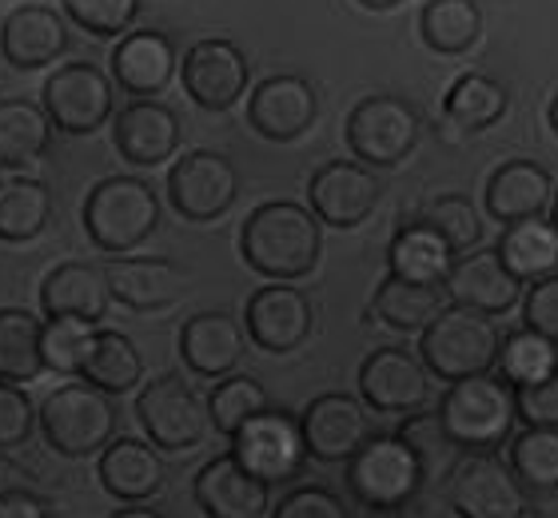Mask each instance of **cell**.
<instances>
[{
    "instance_id": "obj_1",
    "label": "cell",
    "mask_w": 558,
    "mask_h": 518,
    "mask_svg": "<svg viewBox=\"0 0 558 518\" xmlns=\"http://www.w3.org/2000/svg\"><path fill=\"white\" fill-rule=\"evenodd\" d=\"M240 255L256 276L295 284L312 276L324 255V224L295 200H268L244 219Z\"/></svg>"
},
{
    "instance_id": "obj_2",
    "label": "cell",
    "mask_w": 558,
    "mask_h": 518,
    "mask_svg": "<svg viewBox=\"0 0 558 518\" xmlns=\"http://www.w3.org/2000/svg\"><path fill=\"white\" fill-rule=\"evenodd\" d=\"M160 228V196L140 176H105L84 196V231L105 255H129Z\"/></svg>"
},
{
    "instance_id": "obj_3",
    "label": "cell",
    "mask_w": 558,
    "mask_h": 518,
    "mask_svg": "<svg viewBox=\"0 0 558 518\" xmlns=\"http://www.w3.org/2000/svg\"><path fill=\"white\" fill-rule=\"evenodd\" d=\"M502 335L490 315L471 311L463 303L442 308L435 320L418 332V359L423 368L442 383L466 380V375H483L495 371Z\"/></svg>"
},
{
    "instance_id": "obj_4",
    "label": "cell",
    "mask_w": 558,
    "mask_h": 518,
    "mask_svg": "<svg viewBox=\"0 0 558 518\" xmlns=\"http://www.w3.org/2000/svg\"><path fill=\"white\" fill-rule=\"evenodd\" d=\"M439 419L459 450H495L511 438L514 423H519L514 387L502 383L495 371L454 380L439 399Z\"/></svg>"
},
{
    "instance_id": "obj_5",
    "label": "cell",
    "mask_w": 558,
    "mask_h": 518,
    "mask_svg": "<svg viewBox=\"0 0 558 518\" xmlns=\"http://www.w3.org/2000/svg\"><path fill=\"white\" fill-rule=\"evenodd\" d=\"M36 426L57 455L88 459L96 450H105L117 435V403H112V395L93 387L88 380H72L40 403Z\"/></svg>"
},
{
    "instance_id": "obj_6",
    "label": "cell",
    "mask_w": 558,
    "mask_h": 518,
    "mask_svg": "<svg viewBox=\"0 0 558 518\" xmlns=\"http://www.w3.org/2000/svg\"><path fill=\"white\" fill-rule=\"evenodd\" d=\"M427 474L415 450L396 435H372L348 459V491L367 510H399L423 491Z\"/></svg>"
},
{
    "instance_id": "obj_7",
    "label": "cell",
    "mask_w": 558,
    "mask_h": 518,
    "mask_svg": "<svg viewBox=\"0 0 558 518\" xmlns=\"http://www.w3.org/2000/svg\"><path fill=\"white\" fill-rule=\"evenodd\" d=\"M348 148L367 168H399L423 140V116L411 100L391 93L363 96L348 112Z\"/></svg>"
},
{
    "instance_id": "obj_8",
    "label": "cell",
    "mask_w": 558,
    "mask_h": 518,
    "mask_svg": "<svg viewBox=\"0 0 558 518\" xmlns=\"http://www.w3.org/2000/svg\"><path fill=\"white\" fill-rule=\"evenodd\" d=\"M136 419L144 426L151 447L160 450H192L211 431L208 399L175 371H163L151 383H144L136 395Z\"/></svg>"
},
{
    "instance_id": "obj_9",
    "label": "cell",
    "mask_w": 558,
    "mask_h": 518,
    "mask_svg": "<svg viewBox=\"0 0 558 518\" xmlns=\"http://www.w3.org/2000/svg\"><path fill=\"white\" fill-rule=\"evenodd\" d=\"M40 104L52 128H60L64 136H93L96 128H105L117 116V84L93 60H72L48 72Z\"/></svg>"
},
{
    "instance_id": "obj_10",
    "label": "cell",
    "mask_w": 558,
    "mask_h": 518,
    "mask_svg": "<svg viewBox=\"0 0 558 518\" xmlns=\"http://www.w3.org/2000/svg\"><path fill=\"white\" fill-rule=\"evenodd\" d=\"M232 455L247 474H256L259 483H291L300 479L307 467V443H303L300 414L279 411V407H264L259 414H252L232 438Z\"/></svg>"
},
{
    "instance_id": "obj_11",
    "label": "cell",
    "mask_w": 558,
    "mask_h": 518,
    "mask_svg": "<svg viewBox=\"0 0 558 518\" xmlns=\"http://www.w3.org/2000/svg\"><path fill=\"white\" fill-rule=\"evenodd\" d=\"M163 192H168L175 216L192 219V224H211V219L228 216L240 200V172H235L232 156L216 148H192L180 160H172Z\"/></svg>"
},
{
    "instance_id": "obj_12",
    "label": "cell",
    "mask_w": 558,
    "mask_h": 518,
    "mask_svg": "<svg viewBox=\"0 0 558 518\" xmlns=\"http://www.w3.org/2000/svg\"><path fill=\"white\" fill-rule=\"evenodd\" d=\"M447 498L459 518H523L526 491L495 450H463L447 471Z\"/></svg>"
},
{
    "instance_id": "obj_13",
    "label": "cell",
    "mask_w": 558,
    "mask_h": 518,
    "mask_svg": "<svg viewBox=\"0 0 558 518\" xmlns=\"http://www.w3.org/2000/svg\"><path fill=\"white\" fill-rule=\"evenodd\" d=\"M384 196V180L360 160H327L307 180V207L327 228H360Z\"/></svg>"
},
{
    "instance_id": "obj_14",
    "label": "cell",
    "mask_w": 558,
    "mask_h": 518,
    "mask_svg": "<svg viewBox=\"0 0 558 518\" xmlns=\"http://www.w3.org/2000/svg\"><path fill=\"white\" fill-rule=\"evenodd\" d=\"M180 81L192 104H199L204 112H228L235 108L240 96H247L252 84V64H247L244 48L223 36H208L196 40L180 60Z\"/></svg>"
},
{
    "instance_id": "obj_15",
    "label": "cell",
    "mask_w": 558,
    "mask_h": 518,
    "mask_svg": "<svg viewBox=\"0 0 558 518\" xmlns=\"http://www.w3.org/2000/svg\"><path fill=\"white\" fill-rule=\"evenodd\" d=\"M360 399L379 414L423 411L430 399V371L408 347H375L360 363Z\"/></svg>"
},
{
    "instance_id": "obj_16",
    "label": "cell",
    "mask_w": 558,
    "mask_h": 518,
    "mask_svg": "<svg viewBox=\"0 0 558 518\" xmlns=\"http://www.w3.org/2000/svg\"><path fill=\"white\" fill-rule=\"evenodd\" d=\"M312 327H315V308L307 300V291L279 284V279H268L264 288L252 291V300L244 308L247 339L259 351H271V356H288V351L303 347Z\"/></svg>"
},
{
    "instance_id": "obj_17",
    "label": "cell",
    "mask_w": 558,
    "mask_h": 518,
    "mask_svg": "<svg viewBox=\"0 0 558 518\" xmlns=\"http://www.w3.org/2000/svg\"><path fill=\"white\" fill-rule=\"evenodd\" d=\"M315 116H319V93L307 76H295V72L264 76L247 96V124L271 144H291L307 136Z\"/></svg>"
},
{
    "instance_id": "obj_18",
    "label": "cell",
    "mask_w": 558,
    "mask_h": 518,
    "mask_svg": "<svg viewBox=\"0 0 558 518\" xmlns=\"http://www.w3.org/2000/svg\"><path fill=\"white\" fill-rule=\"evenodd\" d=\"M303 443L315 462H348L355 450L375 435L367 403L355 395L327 391L303 407L300 414Z\"/></svg>"
},
{
    "instance_id": "obj_19",
    "label": "cell",
    "mask_w": 558,
    "mask_h": 518,
    "mask_svg": "<svg viewBox=\"0 0 558 518\" xmlns=\"http://www.w3.org/2000/svg\"><path fill=\"white\" fill-rule=\"evenodd\" d=\"M180 140H184L180 116L156 96H140L112 116V144L136 168H156V164L172 160L180 152Z\"/></svg>"
},
{
    "instance_id": "obj_20",
    "label": "cell",
    "mask_w": 558,
    "mask_h": 518,
    "mask_svg": "<svg viewBox=\"0 0 558 518\" xmlns=\"http://www.w3.org/2000/svg\"><path fill=\"white\" fill-rule=\"evenodd\" d=\"M69 52V16L48 4H21L0 21V57L12 69L36 72Z\"/></svg>"
},
{
    "instance_id": "obj_21",
    "label": "cell",
    "mask_w": 558,
    "mask_h": 518,
    "mask_svg": "<svg viewBox=\"0 0 558 518\" xmlns=\"http://www.w3.org/2000/svg\"><path fill=\"white\" fill-rule=\"evenodd\" d=\"M180 72L175 40L160 28H129L112 48V84L129 96H160Z\"/></svg>"
},
{
    "instance_id": "obj_22",
    "label": "cell",
    "mask_w": 558,
    "mask_h": 518,
    "mask_svg": "<svg viewBox=\"0 0 558 518\" xmlns=\"http://www.w3.org/2000/svg\"><path fill=\"white\" fill-rule=\"evenodd\" d=\"M247 347L244 323L228 311H196L180 327V359L199 380H223L240 368Z\"/></svg>"
},
{
    "instance_id": "obj_23",
    "label": "cell",
    "mask_w": 558,
    "mask_h": 518,
    "mask_svg": "<svg viewBox=\"0 0 558 518\" xmlns=\"http://www.w3.org/2000/svg\"><path fill=\"white\" fill-rule=\"evenodd\" d=\"M442 288L451 291L454 303L483 311L490 320H499V315H507V311H514L523 303V279L511 276V267L502 264L495 248L454 255V267Z\"/></svg>"
},
{
    "instance_id": "obj_24",
    "label": "cell",
    "mask_w": 558,
    "mask_h": 518,
    "mask_svg": "<svg viewBox=\"0 0 558 518\" xmlns=\"http://www.w3.org/2000/svg\"><path fill=\"white\" fill-rule=\"evenodd\" d=\"M268 483H259L256 474H247L235 455H216L196 471L192 495L196 507L208 518H264L268 515Z\"/></svg>"
},
{
    "instance_id": "obj_25",
    "label": "cell",
    "mask_w": 558,
    "mask_h": 518,
    "mask_svg": "<svg viewBox=\"0 0 558 518\" xmlns=\"http://www.w3.org/2000/svg\"><path fill=\"white\" fill-rule=\"evenodd\" d=\"M112 300L132 311H163L184 296V272L160 255H117L105 264Z\"/></svg>"
},
{
    "instance_id": "obj_26",
    "label": "cell",
    "mask_w": 558,
    "mask_h": 518,
    "mask_svg": "<svg viewBox=\"0 0 558 518\" xmlns=\"http://www.w3.org/2000/svg\"><path fill=\"white\" fill-rule=\"evenodd\" d=\"M550 200H555V176L535 160H502L483 188V204L495 224H523L543 216Z\"/></svg>"
},
{
    "instance_id": "obj_27",
    "label": "cell",
    "mask_w": 558,
    "mask_h": 518,
    "mask_svg": "<svg viewBox=\"0 0 558 518\" xmlns=\"http://www.w3.org/2000/svg\"><path fill=\"white\" fill-rule=\"evenodd\" d=\"M96 479L117 503H151V498L163 491V459L160 447H151L144 438H112L105 450H100V462H96Z\"/></svg>"
},
{
    "instance_id": "obj_28",
    "label": "cell",
    "mask_w": 558,
    "mask_h": 518,
    "mask_svg": "<svg viewBox=\"0 0 558 518\" xmlns=\"http://www.w3.org/2000/svg\"><path fill=\"white\" fill-rule=\"evenodd\" d=\"M108 276L105 267L81 264V260H69V264L52 267L40 284V315L45 320H60V315H72V320L84 323H100L108 311Z\"/></svg>"
},
{
    "instance_id": "obj_29",
    "label": "cell",
    "mask_w": 558,
    "mask_h": 518,
    "mask_svg": "<svg viewBox=\"0 0 558 518\" xmlns=\"http://www.w3.org/2000/svg\"><path fill=\"white\" fill-rule=\"evenodd\" d=\"M454 267V252L442 243L439 231H430L427 224H403L387 243V276L411 279V284H427V288H442Z\"/></svg>"
},
{
    "instance_id": "obj_30",
    "label": "cell",
    "mask_w": 558,
    "mask_h": 518,
    "mask_svg": "<svg viewBox=\"0 0 558 518\" xmlns=\"http://www.w3.org/2000/svg\"><path fill=\"white\" fill-rule=\"evenodd\" d=\"M52 120H48L45 104L28 100V96H4L0 100V168H28L52 148Z\"/></svg>"
},
{
    "instance_id": "obj_31",
    "label": "cell",
    "mask_w": 558,
    "mask_h": 518,
    "mask_svg": "<svg viewBox=\"0 0 558 518\" xmlns=\"http://www.w3.org/2000/svg\"><path fill=\"white\" fill-rule=\"evenodd\" d=\"M507 88H502L495 76L487 72H463L454 76L447 96H442V124L463 132V136H475V132H487L507 116Z\"/></svg>"
},
{
    "instance_id": "obj_32",
    "label": "cell",
    "mask_w": 558,
    "mask_h": 518,
    "mask_svg": "<svg viewBox=\"0 0 558 518\" xmlns=\"http://www.w3.org/2000/svg\"><path fill=\"white\" fill-rule=\"evenodd\" d=\"M495 252H499L502 264L511 267L514 279L535 284V279L558 272V228L543 216L523 219V224H507V231L495 243Z\"/></svg>"
},
{
    "instance_id": "obj_33",
    "label": "cell",
    "mask_w": 558,
    "mask_h": 518,
    "mask_svg": "<svg viewBox=\"0 0 558 518\" xmlns=\"http://www.w3.org/2000/svg\"><path fill=\"white\" fill-rule=\"evenodd\" d=\"M418 36L439 57H463L483 36L478 0H427L418 12Z\"/></svg>"
},
{
    "instance_id": "obj_34",
    "label": "cell",
    "mask_w": 558,
    "mask_h": 518,
    "mask_svg": "<svg viewBox=\"0 0 558 518\" xmlns=\"http://www.w3.org/2000/svg\"><path fill=\"white\" fill-rule=\"evenodd\" d=\"M52 219V192L33 176H4L0 180V240L28 243Z\"/></svg>"
},
{
    "instance_id": "obj_35",
    "label": "cell",
    "mask_w": 558,
    "mask_h": 518,
    "mask_svg": "<svg viewBox=\"0 0 558 518\" xmlns=\"http://www.w3.org/2000/svg\"><path fill=\"white\" fill-rule=\"evenodd\" d=\"M81 380H88L93 387H100V391H108V395H124L144 380V356H140L136 344H132L124 332L96 327Z\"/></svg>"
},
{
    "instance_id": "obj_36",
    "label": "cell",
    "mask_w": 558,
    "mask_h": 518,
    "mask_svg": "<svg viewBox=\"0 0 558 518\" xmlns=\"http://www.w3.org/2000/svg\"><path fill=\"white\" fill-rule=\"evenodd\" d=\"M442 311V288L387 276L372 296V320L391 332H423Z\"/></svg>"
},
{
    "instance_id": "obj_37",
    "label": "cell",
    "mask_w": 558,
    "mask_h": 518,
    "mask_svg": "<svg viewBox=\"0 0 558 518\" xmlns=\"http://www.w3.org/2000/svg\"><path fill=\"white\" fill-rule=\"evenodd\" d=\"M40 327H45V320H36L33 311L0 308V380L4 383L40 380V371H45Z\"/></svg>"
},
{
    "instance_id": "obj_38",
    "label": "cell",
    "mask_w": 558,
    "mask_h": 518,
    "mask_svg": "<svg viewBox=\"0 0 558 518\" xmlns=\"http://www.w3.org/2000/svg\"><path fill=\"white\" fill-rule=\"evenodd\" d=\"M507 443H511L507 467L523 483V491H538V495L558 491V426H523Z\"/></svg>"
},
{
    "instance_id": "obj_39",
    "label": "cell",
    "mask_w": 558,
    "mask_h": 518,
    "mask_svg": "<svg viewBox=\"0 0 558 518\" xmlns=\"http://www.w3.org/2000/svg\"><path fill=\"white\" fill-rule=\"evenodd\" d=\"M558 371V344L547 339L535 327H519V332L502 335L499 359H495V375L511 387H526Z\"/></svg>"
},
{
    "instance_id": "obj_40",
    "label": "cell",
    "mask_w": 558,
    "mask_h": 518,
    "mask_svg": "<svg viewBox=\"0 0 558 518\" xmlns=\"http://www.w3.org/2000/svg\"><path fill=\"white\" fill-rule=\"evenodd\" d=\"M418 224H427L430 231H439L442 243L451 248L454 255L475 252L478 240H483V216L478 207L463 196V192H447V196H435L418 207Z\"/></svg>"
},
{
    "instance_id": "obj_41",
    "label": "cell",
    "mask_w": 558,
    "mask_h": 518,
    "mask_svg": "<svg viewBox=\"0 0 558 518\" xmlns=\"http://www.w3.org/2000/svg\"><path fill=\"white\" fill-rule=\"evenodd\" d=\"M268 403V391L256 375H223L208 395V414H211V431H220L223 438H232L240 426L259 414Z\"/></svg>"
},
{
    "instance_id": "obj_42",
    "label": "cell",
    "mask_w": 558,
    "mask_h": 518,
    "mask_svg": "<svg viewBox=\"0 0 558 518\" xmlns=\"http://www.w3.org/2000/svg\"><path fill=\"white\" fill-rule=\"evenodd\" d=\"M93 335H96V323L72 320V315L45 320V327H40V359H45V371L81 380L88 347H93Z\"/></svg>"
},
{
    "instance_id": "obj_43",
    "label": "cell",
    "mask_w": 558,
    "mask_h": 518,
    "mask_svg": "<svg viewBox=\"0 0 558 518\" xmlns=\"http://www.w3.org/2000/svg\"><path fill=\"white\" fill-rule=\"evenodd\" d=\"M399 438L408 443L411 450L418 455V462H423V474L430 479H447V471L454 467V459H459V447L451 443V435L442 431V419L439 411H411L408 419H403V426H399Z\"/></svg>"
},
{
    "instance_id": "obj_44",
    "label": "cell",
    "mask_w": 558,
    "mask_h": 518,
    "mask_svg": "<svg viewBox=\"0 0 558 518\" xmlns=\"http://www.w3.org/2000/svg\"><path fill=\"white\" fill-rule=\"evenodd\" d=\"M60 4H64V16L76 28L108 40V36L129 33L144 0H60Z\"/></svg>"
},
{
    "instance_id": "obj_45",
    "label": "cell",
    "mask_w": 558,
    "mask_h": 518,
    "mask_svg": "<svg viewBox=\"0 0 558 518\" xmlns=\"http://www.w3.org/2000/svg\"><path fill=\"white\" fill-rule=\"evenodd\" d=\"M36 431V407L21 383L0 380V450L24 447Z\"/></svg>"
},
{
    "instance_id": "obj_46",
    "label": "cell",
    "mask_w": 558,
    "mask_h": 518,
    "mask_svg": "<svg viewBox=\"0 0 558 518\" xmlns=\"http://www.w3.org/2000/svg\"><path fill=\"white\" fill-rule=\"evenodd\" d=\"M271 518H351V510L327 486H295V491L279 498Z\"/></svg>"
},
{
    "instance_id": "obj_47",
    "label": "cell",
    "mask_w": 558,
    "mask_h": 518,
    "mask_svg": "<svg viewBox=\"0 0 558 518\" xmlns=\"http://www.w3.org/2000/svg\"><path fill=\"white\" fill-rule=\"evenodd\" d=\"M514 414L523 426H558V371L547 380L514 387Z\"/></svg>"
},
{
    "instance_id": "obj_48",
    "label": "cell",
    "mask_w": 558,
    "mask_h": 518,
    "mask_svg": "<svg viewBox=\"0 0 558 518\" xmlns=\"http://www.w3.org/2000/svg\"><path fill=\"white\" fill-rule=\"evenodd\" d=\"M523 327H535L558 344V272L526 284L523 291Z\"/></svg>"
},
{
    "instance_id": "obj_49",
    "label": "cell",
    "mask_w": 558,
    "mask_h": 518,
    "mask_svg": "<svg viewBox=\"0 0 558 518\" xmlns=\"http://www.w3.org/2000/svg\"><path fill=\"white\" fill-rule=\"evenodd\" d=\"M0 518H52L48 503L33 491H9L0 495Z\"/></svg>"
},
{
    "instance_id": "obj_50",
    "label": "cell",
    "mask_w": 558,
    "mask_h": 518,
    "mask_svg": "<svg viewBox=\"0 0 558 518\" xmlns=\"http://www.w3.org/2000/svg\"><path fill=\"white\" fill-rule=\"evenodd\" d=\"M9 491H33V474L24 471L9 450H0V495H9Z\"/></svg>"
},
{
    "instance_id": "obj_51",
    "label": "cell",
    "mask_w": 558,
    "mask_h": 518,
    "mask_svg": "<svg viewBox=\"0 0 558 518\" xmlns=\"http://www.w3.org/2000/svg\"><path fill=\"white\" fill-rule=\"evenodd\" d=\"M108 518H163V515L151 510L148 503H124V510H112Z\"/></svg>"
},
{
    "instance_id": "obj_52",
    "label": "cell",
    "mask_w": 558,
    "mask_h": 518,
    "mask_svg": "<svg viewBox=\"0 0 558 518\" xmlns=\"http://www.w3.org/2000/svg\"><path fill=\"white\" fill-rule=\"evenodd\" d=\"M360 4H363L367 12H391V9H399L403 0H360Z\"/></svg>"
},
{
    "instance_id": "obj_53",
    "label": "cell",
    "mask_w": 558,
    "mask_h": 518,
    "mask_svg": "<svg viewBox=\"0 0 558 518\" xmlns=\"http://www.w3.org/2000/svg\"><path fill=\"white\" fill-rule=\"evenodd\" d=\"M547 124L555 128V136H558V93L550 96V104H547Z\"/></svg>"
},
{
    "instance_id": "obj_54",
    "label": "cell",
    "mask_w": 558,
    "mask_h": 518,
    "mask_svg": "<svg viewBox=\"0 0 558 518\" xmlns=\"http://www.w3.org/2000/svg\"><path fill=\"white\" fill-rule=\"evenodd\" d=\"M550 224L558 228V188H555V200H550Z\"/></svg>"
},
{
    "instance_id": "obj_55",
    "label": "cell",
    "mask_w": 558,
    "mask_h": 518,
    "mask_svg": "<svg viewBox=\"0 0 558 518\" xmlns=\"http://www.w3.org/2000/svg\"><path fill=\"white\" fill-rule=\"evenodd\" d=\"M523 518H531V515H523Z\"/></svg>"
}]
</instances>
